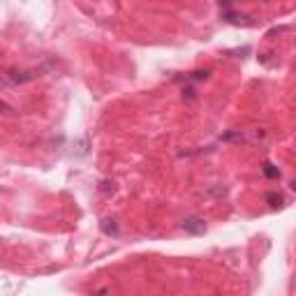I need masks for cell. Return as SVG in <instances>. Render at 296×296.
Listing matches in <instances>:
<instances>
[{"mask_svg":"<svg viewBox=\"0 0 296 296\" xmlns=\"http://www.w3.org/2000/svg\"><path fill=\"white\" fill-rule=\"evenodd\" d=\"M264 174L268 176V178H280V169H275L271 162H266V164H264Z\"/></svg>","mask_w":296,"mask_h":296,"instance_id":"5","label":"cell"},{"mask_svg":"<svg viewBox=\"0 0 296 296\" xmlns=\"http://www.w3.org/2000/svg\"><path fill=\"white\" fill-rule=\"evenodd\" d=\"M181 227L187 231V234H204V231H206L204 220L197 218V215H190V218H185V220H183Z\"/></svg>","mask_w":296,"mask_h":296,"instance_id":"2","label":"cell"},{"mask_svg":"<svg viewBox=\"0 0 296 296\" xmlns=\"http://www.w3.org/2000/svg\"><path fill=\"white\" fill-rule=\"evenodd\" d=\"M0 111H3V114H12V107H7L5 102H0Z\"/></svg>","mask_w":296,"mask_h":296,"instance_id":"6","label":"cell"},{"mask_svg":"<svg viewBox=\"0 0 296 296\" xmlns=\"http://www.w3.org/2000/svg\"><path fill=\"white\" fill-rule=\"evenodd\" d=\"M102 231L107 236H118V224H116V220H102Z\"/></svg>","mask_w":296,"mask_h":296,"instance_id":"3","label":"cell"},{"mask_svg":"<svg viewBox=\"0 0 296 296\" xmlns=\"http://www.w3.org/2000/svg\"><path fill=\"white\" fill-rule=\"evenodd\" d=\"M266 201H268V206H271V208H278V206H282V194L268 192V194H266Z\"/></svg>","mask_w":296,"mask_h":296,"instance_id":"4","label":"cell"},{"mask_svg":"<svg viewBox=\"0 0 296 296\" xmlns=\"http://www.w3.org/2000/svg\"><path fill=\"white\" fill-rule=\"evenodd\" d=\"M222 19L227 21V24H234V26H254V24H257V19H254V17H245V14L234 12L229 5H224Z\"/></svg>","mask_w":296,"mask_h":296,"instance_id":"1","label":"cell"}]
</instances>
